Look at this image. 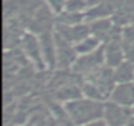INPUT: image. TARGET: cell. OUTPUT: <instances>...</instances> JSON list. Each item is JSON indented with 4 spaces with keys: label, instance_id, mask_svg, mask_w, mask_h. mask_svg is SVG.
<instances>
[{
    "label": "cell",
    "instance_id": "obj_1",
    "mask_svg": "<svg viewBox=\"0 0 134 126\" xmlns=\"http://www.w3.org/2000/svg\"><path fill=\"white\" fill-rule=\"evenodd\" d=\"M64 108L75 125H87L90 122L100 119L104 116L105 110V105L92 99H76L69 101Z\"/></svg>",
    "mask_w": 134,
    "mask_h": 126
},
{
    "label": "cell",
    "instance_id": "obj_2",
    "mask_svg": "<svg viewBox=\"0 0 134 126\" xmlns=\"http://www.w3.org/2000/svg\"><path fill=\"white\" fill-rule=\"evenodd\" d=\"M105 63V55H104V46L99 47L95 53H88L80 56L74 63V71L83 75H90L103 67L101 65Z\"/></svg>",
    "mask_w": 134,
    "mask_h": 126
},
{
    "label": "cell",
    "instance_id": "obj_3",
    "mask_svg": "<svg viewBox=\"0 0 134 126\" xmlns=\"http://www.w3.org/2000/svg\"><path fill=\"white\" fill-rule=\"evenodd\" d=\"M88 79L91 83H93L104 96L112 95L113 89H114V83H116V78H114V71L110 70V67H100L99 70H96L95 72L88 75Z\"/></svg>",
    "mask_w": 134,
    "mask_h": 126
},
{
    "label": "cell",
    "instance_id": "obj_4",
    "mask_svg": "<svg viewBox=\"0 0 134 126\" xmlns=\"http://www.w3.org/2000/svg\"><path fill=\"white\" fill-rule=\"evenodd\" d=\"M57 33L64 38L66 41L71 42H82L86 39L91 32V28H88L84 24H76V25H66V24H57Z\"/></svg>",
    "mask_w": 134,
    "mask_h": 126
},
{
    "label": "cell",
    "instance_id": "obj_5",
    "mask_svg": "<svg viewBox=\"0 0 134 126\" xmlns=\"http://www.w3.org/2000/svg\"><path fill=\"white\" fill-rule=\"evenodd\" d=\"M55 39V49H57V63L59 67H69L74 63L76 56V50L71 46L69 41L62 38L58 33L54 34Z\"/></svg>",
    "mask_w": 134,
    "mask_h": 126
},
{
    "label": "cell",
    "instance_id": "obj_6",
    "mask_svg": "<svg viewBox=\"0 0 134 126\" xmlns=\"http://www.w3.org/2000/svg\"><path fill=\"white\" fill-rule=\"evenodd\" d=\"M104 117L110 126H125L130 118V112L117 102L105 104Z\"/></svg>",
    "mask_w": 134,
    "mask_h": 126
},
{
    "label": "cell",
    "instance_id": "obj_7",
    "mask_svg": "<svg viewBox=\"0 0 134 126\" xmlns=\"http://www.w3.org/2000/svg\"><path fill=\"white\" fill-rule=\"evenodd\" d=\"M104 55H105V65L108 67H117L118 65H121L125 51L118 38L109 39L108 43L104 45Z\"/></svg>",
    "mask_w": 134,
    "mask_h": 126
},
{
    "label": "cell",
    "instance_id": "obj_8",
    "mask_svg": "<svg viewBox=\"0 0 134 126\" xmlns=\"http://www.w3.org/2000/svg\"><path fill=\"white\" fill-rule=\"evenodd\" d=\"M113 102H117L124 106L134 105V84L129 83H120L117 87H114L112 95H110Z\"/></svg>",
    "mask_w": 134,
    "mask_h": 126
},
{
    "label": "cell",
    "instance_id": "obj_9",
    "mask_svg": "<svg viewBox=\"0 0 134 126\" xmlns=\"http://www.w3.org/2000/svg\"><path fill=\"white\" fill-rule=\"evenodd\" d=\"M23 45L26 51V54L32 58V60L41 68L43 67V62H42V55H41V45L38 43L37 38L32 34H25L23 38Z\"/></svg>",
    "mask_w": 134,
    "mask_h": 126
},
{
    "label": "cell",
    "instance_id": "obj_10",
    "mask_svg": "<svg viewBox=\"0 0 134 126\" xmlns=\"http://www.w3.org/2000/svg\"><path fill=\"white\" fill-rule=\"evenodd\" d=\"M54 47H55V39L49 33H43L41 36L42 55L45 56V59L47 60V63L51 67L55 65V60H57V54L54 53Z\"/></svg>",
    "mask_w": 134,
    "mask_h": 126
},
{
    "label": "cell",
    "instance_id": "obj_11",
    "mask_svg": "<svg viewBox=\"0 0 134 126\" xmlns=\"http://www.w3.org/2000/svg\"><path fill=\"white\" fill-rule=\"evenodd\" d=\"M114 78L118 83H129L134 79V65L129 60L122 62L114 70Z\"/></svg>",
    "mask_w": 134,
    "mask_h": 126
},
{
    "label": "cell",
    "instance_id": "obj_12",
    "mask_svg": "<svg viewBox=\"0 0 134 126\" xmlns=\"http://www.w3.org/2000/svg\"><path fill=\"white\" fill-rule=\"evenodd\" d=\"M113 9H114L113 3L110 2V0H105V2H103V3H100V4H96L95 8L90 9V11L86 13L84 19H86V20L101 19V17H105V16L110 15V13L113 12Z\"/></svg>",
    "mask_w": 134,
    "mask_h": 126
},
{
    "label": "cell",
    "instance_id": "obj_13",
    "mask_svg": "<svg viewBox=\"0 0 134 126\" xmlns=\"http://www.w3.org/2000/svg\"><path fill=\"white\" fill-rule=\"evenodd\" d=\"M91 30L99 39L101 38H110L112 34V22L109 20H99L91 25Z\"/></svg>",
    "mask_w": 134,
    "mask_h": 126
},
{
    "label": "cell",
    "instance_id": "obj_14",
    "mask_svg": "<svg viewBox=\"0 0 134 126\" xmlns=\"http://www.w3.org/2000/svg\"><path fill=\"white\" fill-rule=\"evenodd\" d=\"M57 96L60 100H76V99H80L82 92H80V89L76 85L67 84V85H63L57 92Z\"/></svg>",
    "mask_w": 134,
    "mask_h": 126
},
{
    "label": "cell",
    "instance_id": "obj_15",
    "mask_svg": "<svg viewBox=\"0 0 134 126\" xmlns=\"http://www.w3.org/2000/svg\"><path fill=\"white\" fill-rule=\"evenodd\" d=\"M99 42H100V39H99L97 37H95V38L87 37L86 39H83L82 42H79V43L76 45L75 50H76V53H79V54H88V53H92L93 50L97 49Z\"/></svg>",
    "mask_w": 134,
    "mask_h": 126
},
{
    "label": "cell",
    "instance_id": "obj_16",
    "mask_svg": "<svg viewBox=\"0 0 134 126\" xmlns=\"http://www.w3.org/2000/svg\"><path fill=\"white\" fill-rule=\"evenodd\" d=\"M82 19H84V16L79 15L78 12H70V11L62 13L59 17L60 24H66V25H76L82 21Z\"/></svg>",
    "mask_w": 134,
    "mask_h": 126
},
{
    "label": "cell",
    "instance_id": "obj_17",
    "mask_svg": "<svg viewBox=\"0 0 134 126\" xmlns=\"http://www.w3.org/2000/svg\"><path fill=\"white\" fill-rule=\"evenodd\" d=\"M83 92H84V95L87 96V97H90V99H92V100H101V99H104L105 96L101 93V91L93 84V83H87V84H84V87H83Z\"/></svg>",
    "mask_w": 134,
    "mask_h": 126
},
{
    "label": "cell",
    "instance_id": "obj_18",
    "mask_svg": "<svg viewBox=\"0 0 134 126\" xmlns=\"http://www.w3.org/2000/svg\"><path fill=\"white\" fill-rule=\"evenodd\" d=\"M86 5H87V0H69L66 3V11L80 12Z\"/></svg>",
    "mask_w": 134,
    "mask_h": 126
},
{
    "label": "cell",
    "instance_id": "obj_19",
    "mask_svg": "<svg viewBox=\"0 0 134 126\" xmlns=\"http://www.w3.org/2000/svg\"><path fill=\"white\" fill-rule=\"evenodd\" d=\"M124 51H125V56L126 59L134 65V45H124Z\"/></svg>",
    "mask_w": 134,
    "mask_h": 126
},
{
    "label": "cell",
    "instance_id": "obj_20",
    "mask_svg": "<svg viewBox=\"0 0 134 126\" xmlns=\"http://www.w3.org/2000/svg\"><path fill=\"white\" fill-rule=\"evenodd\" d=\"M124 38H125V43L134 45V29L133 28L125 29L124 30Z\"/></svg>",
    "mask_w": 134,
    "mask_h": 126
},
{
    "label": "cell",
    "instance_id": "obj_21",
    "mask_svg": "<svg viewBox=\"0 0 134 126\" xmlns=\"http://www.w3.org/2000/svg\"><path fill=\"white\" fill-rule=\"evenodd\" d=\"M49 2H50V4L53 5V8L55 11H59L63 7V2H64V0H49Z\"/></svg>",
    "mask_w": 134,
    "mask_h": 126
},
{
    "label": "cell",
    "instance_id": "obj_22",
    "mask_svg": "<svg viewBox=\"0 0 134 126\" xmlns=\"http://www.w3.org/2000/svg\"><path fill=\"white\" fill-rule=\"evenodd\" d=\"M84 126H110V125H109V123H105L104 121L96 119V121H93V122H90V123H87V125H84Z\"/></svg>",
    "mask_w": 134,
    "mask_h": 126
}]
</instances>
